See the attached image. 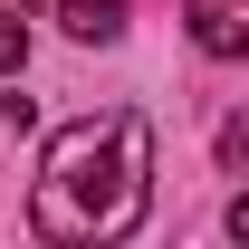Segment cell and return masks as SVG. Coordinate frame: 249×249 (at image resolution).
I'll return each mask as SVG.
<instances>
[{
    "instance_id": "1",
    "label": "cell",
    "mask_w": 249,
    "mask_h": 249,
    "mask_svg": "<svg viewBox=\"0 0 249 249\" xmlns=\"http://www.w3.org/2000/svg\"><path fill=\"white\" fill-rule=\"evenodd\" d=\"M144 201H154V124L144 115H87L38 163L29 230L67 240V249H96V240H124L144 220Z\"/></svg>"
},
{
    "instance_id": "2",
    "label": "cell",
    "mask_w": 249,
    "mask_h": 249,
    "mask_svg": "<svg viewBox=\"0 0 249 249\" xmlns=\"http://www.w3.org/2000/svg\"><path fill=\"white\" fill-rule=\"evenodd\" d=\"M192 48L249 58V0H192Z\"/></svg>"
},
{
    "instance_id": "3",
    "label": "cell",
    "mask_w": 249,
    "mask_h": 249,
    "mask_svg": "<svg viewBox=\"0 0 249 249\" xmlns=\"http://www.w3.org/2000/svg\"><path fill=\"white\" fill-rule=\"evenodd\" d=\"M67 38H87V48H106V38H124V0H58Z\"/></svg>"
},
{
    "instance_id": "4",
    "label": "cell",
    "mask_w": 249,
    "mask_h": 249,
    "mask_svg": "<svg viewBox=\"0 0 249 249\" xmlns=\"http://www.w3.org/2000/svg\"><path fill=\"white\" fill-rule=\"evenodd\" d=\"M19 48H29V38H19V10H10V0H0V77H10V67H19Z\"/></svg>"
},
{
    "instance_id": "5",
    "label": "cell",
    "mask_w": 249,
    "mask_h": 249,
    "mask_svg": "<svg viewBox=\"0 0 249 249\" xmlns=\"http://www.w3.org/2000/svg\"><path fill=\"white\" fill-rule=\"evenodd\" d=\"M230 230H240V240H249V192H240V201H230Z\"/></svg>"
},
{
    "instance_id": "6",
    "label": "cell",
    "mask_w": 249,
    "mask_h": 249,
    "mask_svg": "<svg viewBox=\"0 0 249 249\" xmlns=\"http://www.w3.org/2000/svg\"><path fill=\"white\" fill-rule=\"evenodd\" d=\"M10 10H29V0H10Z\"/></svg>"
}]
</instances>
